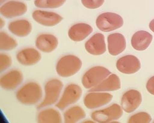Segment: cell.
<instances>
[{
  "mask_svg": "<svg viewBox=\"0 0 154 123\" xmlns=\"http://www.w3.org/2000/svg\"><path fill=\"white\" fill-rule=\"evenodd\" d=\"M42 97V91L40 85L30 82L24 85L16 92V98L22 104L26 105H35Z\"/></svg>",
  "mask_w": 154,
  "mask_h": 123,
  "instance_id": "obj_1",
  "label": "cell"
},
{
  "mask_svg": "<svg viewBox=\"0 0 154 123\" xmlns=\"http://www.w3.org/2000/svg\"><path fill=\"white\" fill-rule=\"evenodd\" d=\"M82 63L77 56L68 55L62 56L57 62L56 70L60 76L68 78L78 73L82 68Z\"/></svg>",
  "mask_w": 154,
  "mask_h": 123,
  "instance_id": "obj_2",
  "label": "cell"
},
{
  "mask_svg": "<svg viewBox=\"0 0 154 123\" xmlns=\"http://www.w3.org/2000/svg\"><path fill=\"white\" fill-rule=\"evenodd\" d=\"M111 73L107 68L102 66H95L85 73L82 78V83L85 88L91 89L98 86Z\"/></svg>",
  "mask_w": 154,
  "mask_h": 123,
  "instance_id": "obj_3",
  "label": "cell"
},
{
  "mask_svg": "<svg viewBox=\"0 0 154 123\" xmlns=\"http://www.w3.org/2000/svg\"><path fill=\"white\" fill-rule=\"evenodd\" d=\"M63 88V83L58 79H51L45 87V96L43 101L37 106L38 109L54 105L59 99Z\"/></svg>",
  "mask_w": 154,
  "mask_h": 123,
  "instance_id": "obj_4",
  "label": "cell"
},
{
  "mask_svg": "<svg viewBox=\"0 0 154 123\" xmlns=\"http://www.w3.org/2000/svg\"><path fill=\"white\" fill-rule=\"evenodd\" d=\"M96 25L100 30L109 32L121 28L123 25V20L117 14L105 12L96 19Z\"/></svg>",
  "mask_w": 154,
  "mask_h": 123,
  "instance_id": "obj_5",
  "label": "cell"
},
{
  "mask_svg": "<svg viewBox=\"0 0 154 123\" xmlns=\"http://www.w3.org/2000/svg\"><path fill=\"white\" fill-rule=\"evenodd\" d=\"M122 107L118 104H113L103 110H96L91 113V117L94 121L105 123L118 120L123 116Z\"/></svg>",
  "mask_w": 154,
  "mask_h": 123,
  "instance_id": "obj_6",
  "label": "cell"
},
{
  "mask_svg": "<svg viewBox=\"0 0 154 123\" xmlns=\"http://www.w3.org/2000/svg\"><path fill=\"white\" fill-rule=\"evenodd\" d=\"M82 90L77 84L71 83L67 86L62 94L60 100L56 104V107L63 110L68 106L78 101L82 96Z\"/></svg>",
  "mask_w": 154,
  "mask_h": 123,
  "instance_id": "obj_7",
  "label": "cell"
},
{
  "mask_svg": "<svg viewBox=\"0 0 154 123\" xmlns=\"http://www.w3.org/2000/svg\"><path fill=\"white\" fill-rule=\"evenodd\" d=\"M112 99V95L109 93L90 92L85 96L84 103L89 109H95L107 105Z\"/></svg>",
  "mask_w": 154,
  "mask_h": 123,
  "instance_id": "obj_8",
  "label": "cell"
},
{
  "mask_svg": "<svg viewBox=\"0 0 154 123\" xmlns=\"http://www.w3.org/2000/svg\"><path fill=\"white\" fill-rule=\"evenodd\" d=\"M142 103L141 94L136 90L131 89L125 92L122 98V107L127 113H132Z\"/></svg>",
  "mask_w": 154,
  "mask_h": 123,
  "instance_id": "obj_9",
  "label": "cell"
},
{
  "mask_svg": "<svg viewBox=\"0 0 154 123\" xmlns=\"http://www.w3.org/2000/svg\"><path fill=\"white\" fill-rule=\"evenodd\" d=\"M27 12L25 3L17 1H9L0 8L2 16L7 19L21 16Z\"/></svg>",
  "mask_w": 154,
  "mask_h": 123,
  "instance_id": "obj_10",
  "label": "cell"
},
{
  "mask_svg": "<svg viewBox=\"0 0 154 123\" xmlns=\"http://www.w3.org/2000/svg\"><path fill=\"white\" fill-rule=\"evenodd\" d=\"M116 68L122 73L134 74L140 69L141 63L136 56L131 55H125L118 60Z\"/></svg>",
  "mask_w": 154,
  "mask_h": 123,
  "instance_id": "obj_11",
  "label": "cell"
},
{
  "mask_svg": "<svg viewBox=\"0 0 154 123\" xmlns=\"http://www.w3.org/2000/svg\"><path fill=\"white\" fill-rule=\"evenodd\" d=\"M32 17L38 24L45 26H54L62 20V17L57 13L38 10L32 13Z\"/></svg>",
  "mask_w": 154,
  "mask_h": 123,
  "instance_id": "obj_12",
  "label": "cell"
},
{
  "mask_svg": "<svg viewBox=\"0 0 154 123\" xmlns=\"http://www.w3.org/2000/svg\"><path fill=\"white\" fill-rule=\"evenodd\" d=\"M23 80L21 71L17 69H12L3 74L0 79L1 87L8 91H12L20 85Z\"/></svg>",
  "mask_w": 154,
  "mask_h": 123,
  "instance_id": "obj_13",
  "label": "cell"
},
{
  "mask_svg": "<svg viewBox=\"0 0 154 123\" xmlns=\"http://www.w3.org/2000/svg\"><path fill=\"white\" fill-rule=\"evenodd\" d=\"M85 49L89 53L93 55H101L106 51L105 37L98 33L91 37L85 43Z\"/></svg>",
  "mask_w": 154,
  "mask_h": 123,
  "instance_id": "obj_14",
  "label": "cell"
},
{
  "mask_svg": "<svg viewBox=\"0 0 154 123\" xmlns=\"http://www.w3.org/2000/svg\"><path fill=\"white\" fill-rule=\"evenodd\" d=\"M16 58L19 64L26 66L35 65L41 59L39 52L34 48H27L19 51Z\"/></svg>",
  "mask_w": 154,
  "mask_h": 123,
  "instance_id": "obj_15",
  "label": "cell"
},
{
  "mask_svg": "<svg viewBox=\"0 0 154 123\" xmlns=\"http://www.w3.org/2000/svg\"><path fill=\"white\" fill-rule=\"evenodd\" d=\"M107 41L109 53L112 56L119 55L126 48L125 38L119 33L109 35L107 37Z\"/></svg>",
  "mask_w": 154,
  "mask_h": 123,
  "instance_id": "obj_16",
  "label": "cell"
},
{
  "mask_svg": "<svg viewBox=\"0 0 154 123\" xmlns=\"http://www.w3.org/2000/svg\"><path fill=\"white\" fill-rule=\"evenodd\" d=\"M93 32V28L86 23H77L68 31L69 39L75 42H80L86 39Z\"/></svg>",
  "mask_w": 154,
  "mask_h": 123,
  "instance_id": "obj_17",
  "label": "cell"
},
{
  "mask_svg": "<svg viewBox=\"0 0 154 123\" xmlns=\"http://www.w3.org/2000/svg\"><path fill=\"white\" fill-rule=\"evenodd\" d=\"M35 46L38 50L44 53H51L58 46L57 38L51 34L39 35L35 40Z\"/></svg>",
  "mask_w": 154,
  "mask_h": 123,
  "instance_id": "obj_18",
  "label": "cell"
},
{
  "mask_svg": "<svg viewBox=\"0 0 154 123\" xmlns=\"http://www.w3.org/2000/svg\"><path fill=\"white\" fill-rule=\"evenodd\" d=\"M153 39L152 35L146 31H138L133 35L131 44L133 48L137 51H144L148 48Z\"/></svg>",
  "mask_w": 154,
  "mask_h": 123,
  "instance_id": "obj_19",
  "label": "cell"
},
{
  "mask_svg": "<svg viewBox=\"0 0 154 123\" xmlns=\"http://www.w3.org/2000/svg\"><path fill=\"white\" fill-rule=\"evenodd\" d=\"M121 88L120 79L116 74H112L106 78L98 86L91 88L90 92L114 91Z\"/></svg>",
  "mask_w": 154,
  "mask_h": 123,
  "instance_id": "obj_20",
  "label": "cell"
},
{
  "mask_svg": "<svg viewBox=\"0 0 154 123\" xmlns=\"http://www.w3.org/2000/svg\"><path fill=\"white\" fill-rule=\"evenodd\" d=\"M8 29L16 36L25 37L30 34L32 27L31 23L28 20H18L10 22Z\"/></svg>",
  "mask_w": 154,
  "mask_h": 123,
  "instance_id": "obj_21",
  "label": "cell"
},
{
  "mask_svg": "<svg viewBox=\"0 0 154 123\" xmlns=\"http://www.w3.org/2000/svg\"><path fill=\"white\" fill-rule=\"evenodd\" d=\"M38 123H60L62 117L60 113L54 108H47L41 111L37 116Z\"/></svg>",
  "mask_w": 154,
  "mask_h": 123,
  "instance_id": "obj_22",
  "label": "cell"
},
{
  "mask_svg": "<svg viewBox=\"0 0 154 123\" xmlns=\"http://www.w3.org/2000/svg\"><path fill=\"white\" fill-rule=\"evenodd\" d=\"M85 112L79 106H74L67 109L64 113L65 123H75L85 117Z\"/></svg>",
  "mask_w": 154,
  "mask_h": 123,
  "instance_id": "obj_23",
  "label": "cell"
},
{
  "mask_svg": "<svg viewBox=\"0 0 154 123\" xmlns=\"http://www.w3.org/2000/svg\"><path fill=\"white\" fill-rule=\"evenodd\" d=\"M17 46V42L7 33H0V50L1 51H10Z\"/></svg>",
  "mask_w": 154,
  "mask_h": 123,
  "instance_id": "obj_24",
  "label": "cell"
},
{
  "mask_svg": "<svg viewBox=\"0 0 154 123\" xmlns=\"http://www.w3.org/2000/svg\"><path fill=\"white\" fill-rule=\"evenodd\" d=\"M66 0H35V5L41 8H57L63 5Z\"/></svg>",
  "mask_w": 154,
  "mask_h": 123,
  "instance_id": "obj_25",
  "label": "cell"
},
{
  "mask_svg": "<svg viewBox=\"0 0 154 123\" xmlns=\"http://www.w3.org/2000/svg\"><path fill=\"white\" fill-rule=\"evenodd\" d=\"M152 121L151 116L146 112H139L130 117L129 123H148Z\"/></svg>",
  "mask_w": 154,
  "mask_h": 123,
  "instance_id": "obj_26",
  "label": "cell"
},
{
  "mask_svg": "<svg viewBox=\"0 0 154 123\" xmlns=\"http://www.w3.org/2000/svg\"><path fill=\"white\" fill-rule=\"evenodd\" d=\"M12 64V59L7 54L1 53L0 55V73H3Z\"/></svg>",
  "mask_w": 154,
  "mask_h": 123,
  "instance_id": "obj_27",
  "label": "cell"
},
{
  "mask_svg": "<svg viewBox=\"0 0 154 123\" xmlns=\"http://www.w3.org/2000/svg\"><path fill=\"white\" fill-rule=\"evenodd\" d=\"M83 5L89 9H96L103 5L104 0H81Z\"/></svg>",
  "mask_w": 154,
  "mask_h": 123,
  "instance_id": "obj_28",
  "label": "cell"
},
{
  "mask_svg": "<svg viewBox=\"0 0 154 123\" xmlns=\"http://www.w3.org/2000/svg\"><path fill=\"white\" fill-rule=\"evenodd\" d=\"M146 87L149 93L154 95V76L151 77L148 80Z\"/></svg>",
  "mask_w": 154,
  "mask_h": 123,
  "instance_id": "obj_29",
  "label": "cell"
},
{
  "mask_svg": "<svg viewBox=\"0 0 154 123\" xmlns=\"http://www.w3.org/2000/svg\"><path fill=\"white\" fill-rule=\"evenodd\" d=\"M149 27H150V29L154 33V19L153 20H152L151 22H150Z\"/></svg>",
  "mask_w": 154,
  "mask_h": 123,
  "instance_id": "obj_30",
  "label": "cell"
},
{
  "mask_svg": "<svg viewBox=\"0 0 154 123\" xmlns=\"http://www.w3.org/2000/svg\"><path fill=\"white\" fill-rule=\"evenodd\" d=\"M0 22H1V24H0V26H0V28H2L4 26V21L3 20V19H1V20H0Z\"/></svg>",
  "mask_w": 154,
  "mask_h": 123,
  "instance_id": "obj_31",
  "label": "cell"
},
{
  "mask_svg": "<svg viewBox=\"0 0 154 123\" xmlns=\"http://www.w3.org/2000/svg\"><path fill=\"white\" fill-rule=\"evenodd\" d=\"M5 1H7V0H1V1H0V2H1V3L2 4L3 2H5Z\"/></svg>",
  "mask_w": 154,
  "mask_h": 123,
  "instance_id": "obj_32",
  "label": "cell"
}]
</instances>
